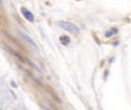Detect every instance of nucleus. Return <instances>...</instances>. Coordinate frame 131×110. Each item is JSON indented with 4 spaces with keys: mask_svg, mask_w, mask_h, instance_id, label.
I'll list each match as a JSON object with an SVG mask.
<instances>
[{
    "mask_svg": "<svg viewBox=\"0 0 131 110\" xmlns=\"http://www.w3.org/2000/svg\"><path fill=\"white\" fill-rule=\"evenodd\" d=\"M57 25L61 29H63V30L73 33V35H78V32H79V29L77 28V25H75L74 23L68 22V21H59Z\"/></svg>",
    "mask_w": 131,
    "mask_h": 110,
    "instance_id": "nucleus-1",
    "label": "nucleus"
},
{
    "mask_svg": "<svg viewBox=\"0 0 131 110\" xmlns=\"http://www.w3.org/2000/svg\"><path fill=\"white\" fill-rule=\"evenodd\" d=\"M18 35L21 36L22 39L25 40V41H26V43H28L29 45H30V46H32V47H33L35 49H38V47H37L36 43H35V41H33L32 39H31V38H30V37H29L28 35H25V33H24V32H22V31H20V32H18Z\"/></svg>",
    "mask_w": 131,
    "mask_h": 110,
    "instance_id": "nucleus-2",
    "label": "nucleus"
},
{
    "mask_svg": "<svg viewBox=\"0 0 131 110\" xmlns=\"http://www.w3.org/2000/svg\"><path fill=\"white\" fill-rule=\"evenodd\" d=\"M21 13L23 14V16H24V18H25L26 21H29V22H33V21H35V16H33V14L31 13L30 10H28L26 8L22 7Z\"/></svg>",
    "mask_w": 131,
    "mask_h": 110,
    "instance_id": "nucleus-3",
    "label": "nucleus"
},
{
    "mask_svg": "<svg viewBox=\"0 0 131 110\" xmlns=\"http://www.w3.org/2000/svg\"><path fill=\"white\" fill-rule=\"evenodd\" d=\"M60 43H61L62 45L67 46V45L70 44V38L68 36H61V37H60Z\"/></svg>",
    "mask_w": 131,
    "mask_h": 110,
    "instance_id": "nucleus-4",
    "label": "nucleus"
},
{
    "mask_svg": "<svg viewBox=\"0 0 131 110\" xmlns=\"http://www.w3.org/2000/svg\"><path fill=\"white\" fill-rule=\"evenodd\" d=\"M116 33H117V29H112V30H109L106 32L105 37L106 38H109V37H112L113 35H116Z\"/></svg>",
    "mask_w": 131,
    "mask_h": 110,
    "instance_id": "nucleus-5",
    "label": "nucleus"
},
{
    "mask_svg": "<svg viewBox=\"0 0 131 110\" xmlns=\"http://www.w3.org/2000/svg\"><path fill=\"white\" fill-rule=\"evenodd\" d=\"M0 110H1V109H0Z\"/></svg>",
    "mask_w": 131,
    "mask_h": 110,
    "instance_id": "nucleus-6",
    "label": "nucleus"
}]
</instances>
